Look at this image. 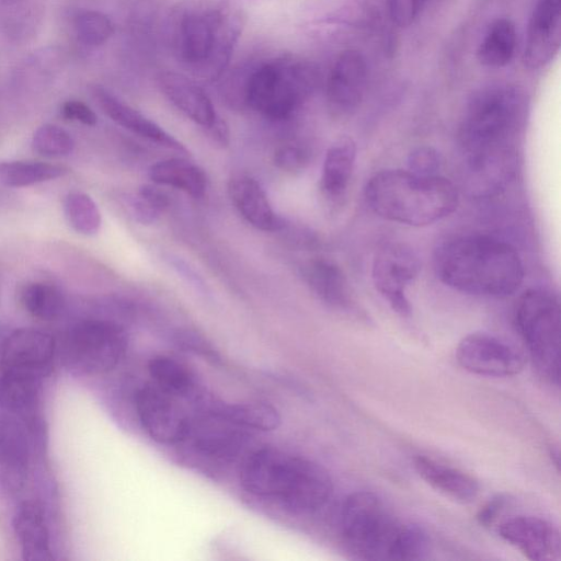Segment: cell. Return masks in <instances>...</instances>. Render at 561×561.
Segmentation results:
<instances>
[{
	"instance_id": "6da1fadb",
	"label": "cell",
	"mask_w": 561,
	"mask_h": 561,
	"mask_svg": "<svg viewBox=\"0 0 561 561\" xmlns=\"http://www.w3.org/2000/svg\"><path fill=\"white\" fill-rule=\"evenodd\" d=\"M528 115L525 91L492 83L469 98L458 128V144L472 188L490 193L514 174L518 137Z\"/></svg>"
},
{
	"instance_id": "7a4b0ae2",
	"label": "cell",
	"mask_w": 561,
	"mask_h": 561,
	"mask_svg": "<svg viewBox=\"0 0 561 561\" xmlns=\"http://www.w3.org/2000/svg\"><path fill=\"white\" fill-rule=\"evenodd\" d=\"M434 270L446 286L481 297L510 296L524 279V265L516 249L504 240L483 234L442 242L434 253Z\"/></svg>"
},
{
	"instance_id": "3957f363",
	"label": "cell",
	"mask_w": 561,
	"mask_h": 561,
	"mask_svg": "<svg viewBox=\"0 0 561 561\" xmlns=\"http://www.w3.org/2000/svg\"><path fill=\"white\" fill-rule=\"evenodd\" d=\"M367 206L389 221L422 227L455 211L459 196L440 174L421 175L409 170H383L366 183Z\"/></svg>"
},
{
	"instance_id": "277c9868",
	"label": "cell",
	"mask_w": 561,
	"mask_h": 561,
	"mask_svg": "<svg viewBox=\"0 0 561 561\" xmlns=\"http://www.w3.org/2000/svg\"><path fill=\"white\" fill-rule=\"evenodd\" d=\"M318 82L316 67L293 57L270 60L248 77L244 98L250 107L272 119L290 116Z\"/></svg>"
},
{
	"instance_id": "5b68a950",
	"label": "cell",
	"mask_w": 561,
	"mask_h": 561,
	"mask_svg": "<svg viewBox=\"0 0 561 561\" xmlns=\"http://www.w3.org/2000/svg\"><path fill=\"white\" fill-rule=\"evenodd\" d=\"M515 324L537 370L551 383L560 380V304L542 288L526 290L515 309Z\"/></svg>"
},
{
	"instance_id": "8992f818",
	"label": "cell",
	"mask_w": 561,
	"mask_h": 561,
	"mask_svg": "<svg viewBox=\"0 0 561 561\" xmlns=\"http://www.w3.org/2000/svg\"><path fill=\"white\" fill-rule=\"evenodd\" d=\"M401 523L375 493L348 495L341 513V528L348 550L363 560H390Z\"/></svg>"
},
{
	"instance_id": "52a82bcc",
	"label": "cell",
	"mask_w": 561,
	"mask_h": 561,
	"mask_svg": "<svg viewBox=\"0 0 561 561\" xmlns=\"http://www.w3.org/2000/svg\"><path fill=\"white\" fill-rule=\"evenodd\" d=\"M239 26L220 10L206 8L185 13L179 25L180 58L210 78L227 65Z\"/></svg>"
},
{
	"instance_id": "ba28073f",
	"label": "cell",
	"mask_w": 561,
	"mask_h": 561,
	"mask_svg": "<svg viewBox=\"0 0 561 561\" xmlns=\"http://www.w3.org/2000/svg\"><path fill=\"white\" fill-rule=\"evenodd\" d=\"M127 336L118 324L99 319L75 324L64 343L65 364L82 375H99L113 369L123 358Z\"/></svg>"
},
{
	"instance_id": "9c48e42d",
	"label": "cell",
	"mask_w": 561,
	"mask_h": 561,
	"mask_svg": "<svg viewBox=\"0 0 561 561\" xmlns=\"http://www.w3.org/2000/svg\"><path fill=\"white\" fill-rule=\"evenodd\" d=\"M421 271V262L414 250L401 242L383 244L376 252L371 277L378 293L401 317L411 314L407 287Z\"/></svg>"
},
{
	"instance_id": "30bf717a",
	"label": "cell",
	"mask_w": 561,
	"mask_h": 561,
	"mask_svg": "<svg viewBox=\"0 0 561 561\" xmlns=\"http://www.w3.org/2000/svg\"><path fill=\"white\" fill-rule=\"evenodd\" d=\"M456 358L467 371L486 377H510L519 374L525 357L514 346L486 332H472L457 345Z\"/></svg>"
},
{
	"instance_id": "8fae6325",
	"label": "cell",
	"mask_w": 561,
	"mask_h": 561,
	"mask_svg": "<svg viewBox=\"0 0 561 561\" xmlns=\"http://www.w3.org/2000/svg\"><path fill=\"white\" fill-rule=\"evenodd\" d=\"M55 351V339L48 332L35 328L16 329L1 345V371L44 378L51 368Z\"/></svg>"
},
{
	"instance_id": "7c38bea8",
	"label": "cell",
	"mask_w": 561,
	"mask_h": 561,
	"mask_svg": "<svg viewBox=\"0 0 561 561\" xmlns=\"http://www.w3.org/2000/svg\"><path fill=\"white\" fill-rule=\"evenodd\" d=\"M135 404L142 427L156 442L175 444L186 437L190 421L174 397L156 385L140 388Z\"/></svg>"
},
{
	"instance_id": "4fadbf2b",
	"label": "cell",
	"mask_w": 561,
	"mask_h": 561,
	"mask_svg": "<svg viewBox=\"0 0 561 561\" xmlns=\"http://www.w3.org/2000/svg\"><path fill=\"white\" fill-rule=\"evenodd\" d=\"M368 68L364 55L356 49L343 50L329 72L325 85L330 110L350 115L360 105L367 85Z\"/></svg>"
},
{
	"instance_id": "5bb4252c",
	"label": "cell",
	"mask_w": 561,
	"mask_h": 561,
	"mask_svg": "<svg viewBox=\"0 0 561 561\" xmlns=\"http://www.w3.org/2000/svg\"><path fill=\"white\" fill-rule=\"evenodd\" d=\"M500 537L534 561H557L561 558L560 533L550 522L520 515L504 520Z\"/></svg>"
},
{
	"instance_id": "9a60e30c",
	"label": "cell",
	"mask_w": 561,
	"mask_h": 561,
	"mask_svg": "<svg viewBox=\"0 0 561 561\" xmlns=\"http://www.w3.org/2000/svg\"><path fill=\"white\" fill-rule=\"evenodd\" d=\"M561 41V0H537L525 39L523 64L540 69L558 54Z\"/></svg>"
},
{
	"instance_id": "2e32d148",
	"label": "cell",
	"mask_w": 561,
	"mask_h": 561,
	"mask_svg": "<svg viewBox=\"0 0 561 561\" xmlns=\"http://www.w3.org/2000/svg\"><path fill=\"white\" fill-rule=\"evenodd\" d=\"M295 456L274 448L255 451L242 467L243 488L256 496L279 500L288 484Z\"/></svg>"
},
{
	"instance_id": "e0dca14e",
	"label": "cell",
	"mask_w": 561,
	"mask_h": 561,
	"mask_svg": "<svg viewBox=\"0 0 561 561\" xmlns=\"http://www.w3.org/2000/svg\"><path fill=\"white\" fill-rule=\"evenodd\" d=\"M332 480L320 465L295 456L288 484L279 502L295 513H311L325 504Z\"/></svg>"
},
{
	"instance_id": "ac0fdd59",
	"label": "cell",
	"mask_w": 561,
	"mask_h": 561,
	"mask_svg": "<svg viewBox=\"0 0 561 561\" xmlns=\"http://www.w3.org/2000/svg\"><path fill=\"white\" fill-rule=\"evenodd\" d=\"M30 466V443L21 420L0 412V486L10 493L25 484Z\"/></svg>"
},
{
	"instance_id": "d6986e66",
	"label": "cell",
	"mask_w": 561,
	"mask_h": 561,
	"mask_svg": "<svg viewBox=\"0 0 561 561\" xmlns=\"http://www.w3.org/2000/svg\"><path fill=\"white\" fill-rule=\"evenodd\" d=\"M91 91L100 108L117 125L160 146L187 154L181 141L103 87L93 85Z\"/></svg>"
},
{
	"instance_id": "ffe728a7",
	"label": "cell",
	"mask_w": 561,
	"mask_h": 561,
	"mask_svg": "<svg viewBox=\"0 0 561 561\" xmlns=\"http://www.w3.org/2000/svg\"><path fill=\"white\" fill-rule=\"evenodd\" d=\"M159 84L162 93L178 110L207 130L220 118L207 93L186 76L162 72Z\"/></svg>"
},
{
	"instance_id": "44dd1931",
	"label": "cell",
	"mask_w": 561,
	"mask_h": 561,
	"mask_svg": "<svg viewBox=\"0 0 561 561\" xmlns=\"http://www.w3.org/2000/svg\"><path fill=\"white\" fill-rule=\"evenodd\" d=\"M229 196L240 215L253 227L263 231H277L286 224L273 209L261 184L248 175L230 180Z\"/></svg>"
},
{
	"instance_id": "7402d4cb",
	"label": "cell",
	"mask_w": 561,
	"mask_h": 561,
	"mask_svg": "<svg viewBox=\"0 0 561 561\" xmlns=\"http://www.w3.org/2000/svg\"><path fill=\"white\" fill-rule=\"evenodd\" d=\"M413 467L428 485L455 501L470 503L479 493V482L460 469L426 456H416L413 459Z\"/></svg>"
},
{
	"instance_id": "603a6c76",
	"label": "cell",
	"mask_w": 561,
	"mask_h": 561,
	"mask_svg": "<svg viewBox=\"0 0 561 561\" xmlns=\"http://www.w3.org/2000/svg\"><path fill=\"white\" fill-rule=\"evenodd\" d=\"M301 274L308 287L323 302L339 309L351 307L350 284L337 264L327 259H313L304 264Z\"/></svg>"
},
{
	"instance_id": "cb8c5ba5",
	"label": "cell",
	"mask_w": 561,
	"mask_h": 561,
	"mask_svg": "<svg viewBox=\"0 0 561 561\" xmlns=\"http://www.w3.org/2000/svg\"><path fill=\"white\" fill-rule=\"evenodd\" d=\"M356 142L348 136L334 140L325 152L320 176V190L330 202H339L348 187L355 160Z\"/></svg>"
},
{
	"instance_id": "d4e9b609",
	"label": "cell",
	"mask_w": 561,
	"mask_h": 561,
	"mask_svg": "<svg viewBox=\"0 0 561 561\" xmlns=\"http://www.w3.org/2000/svg\"><path fill=\"white\" fill-rule=\"evenodd\" d=\"M13 529L20 543L23 559L50 561L49 531L42 508L31 502L23 503L13 518Z\"/></svg>"
},
{
	"instance_id": "484cf974",
	"label": "cell",
	"mask_w": 561,
	"mask_h": 561,
	"mask_svg": "<svg viewBox=\"0 0 561 561\" xmlns=\"http://www.w3.org/2000/svg\"><path fill=\"white\" fill-rule=\"evenodd\" d=\"M148 175L156 184L181 190L196 198L203 196L207 187L204 170L182 158H170L153 163L148 170Z\"/></svg>"
},
{
	"instance_id": "4316f807",
	"label": "cell",
	"mask_w": 561,
	"mask_h": 561,
	"mask_svg": "<svg viewBox=\"0 0 561 561\" xmlns=\"http://www.w3.org/2000/svg\"><path fill=\"white\" fill-rule=\"evenodd\" d=\"M210 416L203 419L199 425L188 426L193 433L194 445L203 453L213 456L234 455L240 446L242 435L237 432V425L217 415L213 411Z\"/></svg>"
},
{
	"instance_id": "83f0119b",
	"label": "cell",
	"mask_w": 561,
	"mask_h": 561,
	"mask_svg": "<svg viewBox=\"0 0 561 561\" xmlns=\"http://www.w3.org/2000/svg\"><path fill=\"white\" fill-rule=\"evenodd\" d=\"M517 33L508 18L493 20L485 30L477 48L479 62L489 68H502L514 58Z\"/></svg>"
},
{
	"instance_id": "f1b7e54d",
	"label": "cell",
	"mask_w": 561,
	"mask_h": 561,
	"mask_svg": "<svg viewBox=\"0 0 561 561\" xmlns=\"http://www.w3.org/2000/svg\"><path fill=\"white\" fill-rule=\"evenodd\" d=\"M41 377L1 371L0 405L16 416L30 415L37 403Z\"/></svg>"
},
{
	"instance_id": "f546056e",
	"label": "cell",
	"mask_w": 561,
	"mask_h": 561,
	"mask_svg": "<svg viewBox=\"0 0 561 561\" xmlns=\"http://www.w3.org/2000/svg\"><path fill=\"white\" fill-rule=\"evenodd\" d=\"M67 172L64 165L42 161H5L0 163V184L24 187L58 179Z\"/></svg>"
},
{
	"instance_id": "4dcf8cb0",
	"label": "cell",
	"mask_w": 561,
	"mask_h": 561,
	"mask_svg": "<svg viewBox=\"0 0 561 561\" xmlns=\"http://www.w3.org/2000/svg\"><path fill=\"white\" fill-rule=\"evenodd\" d=\"M213 412L241 428L272 431L280 423L276 409L259 402L224 404Z\"/></svg>"
},
{
	"instance_id": "1f68e13d",
	"label": "cell",
	"mask_w": 561,
	"mask_h": 561,
	"mask_svg": "<svg viewBox=\"0 0 561 561\" xmlns=\"http://www.w3.org/2000/svg\"><path fill=\"white\" fill-rule=\"evenodd\" d=\"M154 385L174 398H188L195 392V381L179 362L167 356H156L148 365Z\"/></svg>"
},
{
	"instance_id": "d6a6232c",
	"label": "cell",
	"mask_w": 561,
	"mask_h": 561,
	"mask_svg": "<svg viewBox=\"0 0 561 561\" xmlns=\"http://www.w3.org/2000/svg\"><path fill=\"white\" fill-rule=\"evenodd\" d=\"M0 11L5 32L16 38L25 37L34 33L41 21L43 0H1Z\"/></svg>"
},
{
	"instance_id": "836d02e7",
	"label": "cell",
	"mask_w": 561,
	"mask_h": 561,
	"mask_svg": "<svg viewBox=\"0 0 561 561\" xmlns=\"http://www.w3.org/2000/svg\"><path fill=\"white\" fill-rule=\"evenodd\" d=\"M21 298L25 310L41 320H54L65 308L61 291L56 286L44 282H34L25 286Z\"/></svg>"
},
{
	"instance_id": "e575fe53",
	"label": "cell",
	"mask_w": 561,
	"mask_h": 561,
	"mask_svg": "<svg viewBox=\"0 0 561 561\" xmlns=\"http://www.w3.org/2000/svg\"><path fill=\"white\" fill-rule=\"evenodd\" d=\"M64 213L71 228L81 234H94L101 227L102 218L98 205L85 193H68L64 201Z\"/></svg>"
},
{
	"instance_id": "d590c367",
	"label": "cell",
	"mask_w": 561,
	"mask_h": 561,
	"mask_svg": "<svg viewBox=\"0 0 561 561\" xmlns=\"http://www.w3.org/2000/svg\"><path fill=\"white\" fill-rule=\"evenodd\" d=\"M431 540L427 533L414 524H402L391 548L390 560H422L427 558Z\"/></svg>"
},
{
	"instance_id": "8d00e7d4",
	"label": "cell",
	"mask_w": 561,
	"mask_h": 561,
	"mask_svg": "<svg viewBox=\"0 0 561 561\" xmlns=\"http://www.w3.org/2000/svg\"><path fill=\"white\" fill-rule=\"evenodd\" d=\"M75 31L78 39L85 46H100L114 33V26L107 15L88 10L80 12L75 19Z\"/></svg>"
},
{
	"instance_id": "74e56055",
	"label": "cell",
	"mask_w": 561,
	"mask_h": 561,
	"mask_svg": "<svg viewBox=\"0 0 561 561\" xmlns=\"http://www.w3.org/2000/svg\"><path fill=\"white\" fill-rule=\"evenodd\" d=\"M32 147L34 151L44 157H65L72 152L75 141L70 134L61 127L44 124L34 131Z\"/></svg>"
},
{
	"instance_id": "f35d334b",
	"label": "cell",
	"mask_w": 561,
	"mask_h": 561,
	"mask_svg": "<svg viewBox=\"0 0 561 561\" xmlns=\"http://www.w3.org/2000/svg\"><path fill=\"white\" fill-rule=\"evenodd\" d=\"M442 168L439 152L431 146L414 148L408 156V170L421 175H437Z\"/></svg>"
},
{
	"instance_id": "ab89813d",
	"label": "cell",
	"mask_w": 561,
	"mask_h": 561,
	"mask_svg": "<svg viewBox=\"0 0 561 561\" xmlns=\"http://www.w3.org/2000/svg\"><path fill=\"white\" fill-rule=\"evenodd\" d=\"M428 0H387L391 20L400 27L413 24Z\"/></svg>"
},
{
	"instance_id": "60d3db41",
	"label": "cell",
	"mask_w": 561,
	"mask_h": 561,
	"mask_svg": "<svg viewBox=\"0 0 561 561\" xmlns=\"http://www.w3.org/2000/svg\"><path fill=\"white\" fill-rule=\"evenodd\" d=\"M308 158L309 153L305 148L297 145H285L275 151L273 161L283 171L297 172L304 169Z\"/></svg>"
},
{
	"instance_id": "b9f144b4",
	"label": "cell",
	"mask_w": 561,
	"mask_h": 561,
	"mask_svg": "<svg viewBox=\"0 0 561 561\" xmlns=\"http://www.w3.org/2000/svg\"><path fill=\"white\" fill-rule=\"evenodd\" d=\"M61 114L69 121H76L88 126H94L98 122L95 113L85 103L70 100L62 104Z\"/></svg>"
},
{
	"instance_id": "7bdbcfd3",
	"label": "cell",
	"mask_w": 561,
	"mask_h": 561,
	"mask_svg": "<svg viewBox=\"0 0 561 561\" xmlns=\"http://www.w3.org/2000/svg\"><path fill=\"white\" fill-rule=\"evenodd\" d=\"M507 505V497L499 494L490 499L478 512L477 520L483 527H490Z\"/></svg>"
},
{
	"instance_id": "ee69618b",
	"label": "cell",
	"mask_w": 561,
	"mask_h": 561,
	"mask_svg": "<svg viewBox=\"0 0 561 561\" xmlns=\"http://www.w3.org/2000/svg\"><path fill=\"white\" fill-rule=\"evenodd\" d=\"M130 207L135 219L141 225L154 224L161 214L139 195L131 201Z\"/></svg>"
},
{
	"instance_id": "f6af8a7d",
	"label": "cell",
	"mask_w": 561,
	"mask_h": 561,
	"mask_svg": "<svg viewBox=\"0 0 561 561\" xmlns=\"http://www.w3.org/2000/svg\"><path fill=\"white\" fill-rule=\"evenodd\" d=\"M138 195L160 213L164 211L170 205L168 195L162 190L150 184L142 185L138 191Z\"/></svg>"
}]
</instances>
